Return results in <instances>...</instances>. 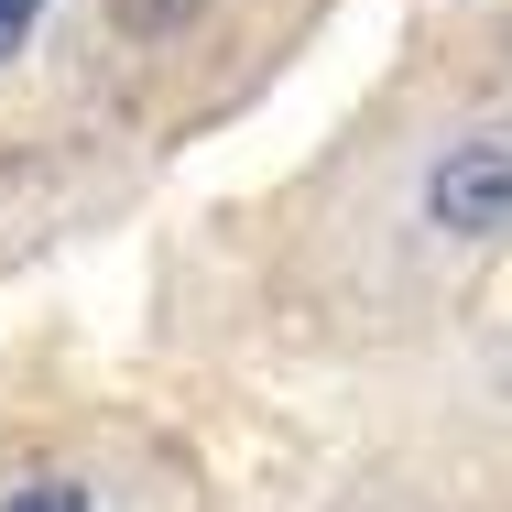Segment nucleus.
<instances>
[{
	"label": "nucleus",
	"mask_w": 512,
	"mask_h": 512,
	"mask_svg": "<svg viewBox=\"0 0 512 512\" xmlns=\"http://www.w3.org/2000/svg\"><path fill=\"white\" fill-rule=\"evenodd\" d=\"M414 218L447 251H512V131H447L414 164Z\"/></svg>",
	"instance_id": "nucleus-1"
},
{
	"label": "nucleus",
	"mask_w": 512,
	"mask_h": 512,
	"mask_svg": "<svg viewBox=\"0 0 512 512\" xmlns=\"http://www.w3.org/2000/svg\"><path fill=\"white\" fill-rule=\"evenodd\" d=\"M0 512H109L88 480H66V469H44V480H11L0 491Z\"/></svg>",
	"instance_id": "nucleus-3"
},
{
	"label": "nucleus",
	"mask_w": 512,
	"mask_h": 512,
	"mask_svg": "<svg viewBox=\"0 0 512 512\" xmlns=\"http://www.w3.org/2000/svg\"><path fill=\"white\" fill-rule=\"evenodd\" d=\"M44 11H55V0H0V77H11L22 55H33V33H44Z\"/></svg>",
	"instance_id": "nucleus-4"
},
{
	"label": "nucleus",
	"mask_w": 512,
	"mask_h": 512,
	"mask_svg": "<svg viewBox=\"0 0 512 512\" xmlns=\"http://www.w3.org/2000/svg\"><path fill=\"white\" fill-rule=\"evenodd\" d=\"M99 11H109V33H120V44L175 55V44H197V33H207V11H218V0H99Z\"/></svg>",
	"instance_id": "nucleus-2"
}]
</instances>
